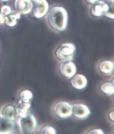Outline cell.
<instances>
[{
    "label": "cell",
    "mask_w": 114,
    "mask_h": 134,
    "mask_svg": "<svg viewBox=\"0 0 114 134\" xmlns=\"http://www.w3.org/2000/svg\"><path fill=\"white\" fill-rule=\"evenodd\" d=\"M15 120H8L0 116V133H10L16 130Z\"/></svg>",
    "instance_id": "10"
},
{
    "label": "cell",
    "mask_w": 114,
    "mask_h": 134,
    "mask_svg": "<svg viewBox=\"0 0 114 134\" xmlns=\"http://www.w3.org/2000/svg\"><path fill=\"white\" fill-rule=\"evenodd\" d=\"M104 16H106L107 17L109 18V19H111L112 20H113L114 19V16H113V11H112L111 12L109 11H109L105 13V14L104 15Z\"/></svg>",
    "instance_id": "21"
},
{
    "label": "cell",
    "mask_w": 114,
    "mask_h": 134,
    "mask_svg": "<svg viewBox=\"0 0 114 134\" xmlns=\"http://www.w3.org/2000/svg\"><path fill=\"white\" fill-rule=\"evenodd\" d=\"M59 71L64 77L71 79L76 73V67L71 61L62 62L60 65Z\"/></svg>",
    "instance_id": "7"
},
{
    "label": "cell",
    "mask_w": 114,
    "mask_h": 134,
    "mask_svg": "<svg viewBox=\"0 0 114 134\" xmlns=\"http://www.w3.org/2000/svg\"><path fill=\"white\" fill-rule=\"evenodd\" d=\"M98 69L101 74L105 75H110L113 72V63L109 60L102 61L99 64Z\"/></svg>",
    "instance_id": "15"
},
{
    "label": "cell",
    "mask_w": 114,
    "mask_h": 134,
    "mask_svg": "<svg viewBox=\"0 0 114 134\" xmlns=\"http://www.w3.org/2000/svg\"><path fill=\"white\" fill-rule=\"evenodd\" d=\"M12 9L11 8V7L8 6L7 5H5L1 7V12L2 13V15L5 17L6 16H7V15L9 14L11 12H12Z\"/></svg>",
    "instance_id": "19"
},
{
    "label": "cell",
    "mask_w": 114,
    "mask_h": 134,
    "mask_svg": "<svg viewBox=\"0 0 114 134\" xmlns=\"http://www.w3.org/2000/svg\"><path fill=\"white\" fill-rule=\"evenodd\" d=\"M40 133H50V134H55L57 133V131L54 128L49 125L43 126L40 131Z\"/></svg>",
    "instance_id": "18"
},
{
    "label": "cell",
    "mask_w": 114,
    "mask_h": 134,
    "mask_svg": "<svg viewBox=\"0 0 114 134\" xmlns=\"http://www.w3.org/2000/svg\"><path fill=\"white\" fill-rule=\"evenodd\" d=\"M33 99V94L31 91L28 90H24L20 93V101L26 102V103H31Z\"/></svg>",
    "instance_id": "17"
},
{
    "label": "cell",
    "mask_w": 114,
    "mask_h": 134,
    "mask_svg": "<svg viewBox=\"0 0 114 134\" xmlns=\"http://www.w3.org/2000/svg\"><path fill=\"white\" fill-rule=\"evenodd\" d=\"M76 53V47L72 43L61 44L56 51L55 55L61 62L72 61Z\"/></svg>",
    "instance_id": "2"
},
{
    "label": "cell",
    "mask_w": 114,
    "mask_h": 134,
    "mask_svg": "<svg viewBox=\"0 0 114 134\" xmlns=\"http://www.w3.org/2000/svg\"><path fill=\"white\" fill-rule=\"evenodd\" d=\"M47 19L51 27L58 32H62L66 29L68 16L66 10L62 7H52L48 13Z\"/></svg>",
    "instance_id": "1"
},
{
    "label": "cell",
    "mask_w": 114,
    "mask_h": 134,
    "mask_svg": "<svg viewBox=\"0 0 114 134\" xmlns=\"http://www.w3.org/2000/svg\"><path fill=\"white\" fill-rule=\"evenodd\" d=\"M71 110V116L77 120H85L88 118L91 114V111L89 107L81 103L72 104Z\"/></svg>",
    "instance_id": "5"
},
{
    "label": "cell",
    "mask_w": 114,
    "mask_h": 134,
    "mask_svg": "<svg viewBox=\"0 0 114 134\" xmlns=\"http://www.w3.org/2000/svg\"><path fill=\"white\" fill-rule=\"evenodd\" d=\"M71 86L78 90L84 89L87 85V80L84 75L75 74L71 78Z\"/></svg>",
    "instance_id": "11"
},
{
    "label": "cell",
    "mask_w": 114,
    "mask_h": 134,
    "mask_svg": "<svg viewBox=\"0 0 114 134\" xmlns=\"http://www.w3.org/2000/svg\"><path fill=\"white\" fill-rule=\"evenodd\" d=\"M17 116L20 118H24L30 114L31 108V103H26L19 101V102L15 107Z\"/></svg>",
    "instance_id": "12"
},
{
    "label": "cell",
    "mask_w": 114,
    "mask_h": 134,
    "mask_svg": "<svg viewBox=\"0 0 114 134\" xmlns=\"http://www.w3.org/2000/svg\"><path fill=\"white\" fill-rule=\"evenodd\" d=\"M109 118H110V119L113 122V111H112L109 114Z\"/></svg>",
    "instance_id": "24"
},
{
    "label": "cell",
    "mask_w": 114,
    "mask_h": 134,
    "mask_svg": "<svg viewBox=\"0 0 114 134\" xmlns=\"http://www.w3.org/2000/svg\"><path fill=\"white\" fill-rule=\"evenodd\" d=\"M21 19V14L17 11H12V12L4 17L5 24L10 27H13L16 26Z\"/></svg>",
    "instance_id": "14"
},
{
    "label": "cell",
    "mask_w": 114,
    "mask_h": 134,
    "mask_svg": "<svg viewBox=\"0 0 114 134\" xmlns=\"http://www.w3.org/2000/svg\"><path fill=\"white\" fill-rule=\"evenodd\" d=\"M1 116L8 120H15L17 116L15 107L11 104L5 105L1 111Z\"/></svg>",
    "instance_id": "13"
},
{
    "label": "cell",
    "mask_w": 114,
    "mask_h": 134,
    "mask_svg": "<svg viewBox=\"0 0 114 134\" xmlns=\"http://www.w3.org/2000/svg\"><path fill=\"white\" fill-rule=\"evenodd\" d=\"M109 6L102 1H98L95 3L92 4L90 8L91 15L95 17H100L106 13L109 10Z\"/></svg>",
    "instance_id": "9"
},
{
    "label": "cell",
    "mask_w": 114,
    "mask_h": 134,
    "mask_svg": "<svg viewBox=\"0 0 114 134\" xmlns=\"http://www.w3.org/2000/svg\"><path fill=\"white\" fill-rule=\"evenodd\" d=\"M20 126L21 132L23 133H31L36 130L37 126V122L36 118L30 114L27 116L20 118Z\"/></svg>",
    "instance_id": "3"
},
{
    "label": "cell",
    "mask_w": 114,
    "mask_h": 134,
    "mask_svg": "<svg viewBox=\"0 0 114 134\" xmlns=\"http://www.w3.org/2000/svg\"><path fill=\"white\" fill-rule=\"evenodd\" d=\"M33 15L38 19H42L49 11V6L46 0H32Z\"/></svg>",
    "instance_id": "6"
},
{
    "label": "cell",
    "mask_w": 114,
    "mask_h": 134,
    "mask_svg": "<svg viewBox=\"0 0 114 134\" xmlns=\"http://www.w3.org/2000/svg\"><path fill=\"white\" fill-rule=\"evenodd\" d=\"M87 133H101L103 134L104 132L101 130V129H93V130H91L89 131Z\"/></svg>",
    "instance_id": "20"
},
{
    "label": "cell",
    "mask_w": 114,
    "mask_h": 134,
    "mask_svg": "<svg viewBox=\"0 0 114 134\" xmlns=\"http://www.w3.org/2000/svg\"><path fill=\"white\" fill-rule=\"evenodd\" d=\"M10 0H0V1L1 2H8Z\"/></svg>",
    "instance_id": "26"
},
{
    "label": "cell",
    "mask_w": 114,
    "mask_h": 134,
    "mask_svg": "<svg viewBox=\"0 0 114 134\" xmlns=\"http://www.w3.org/2000/svg\"><path fill=\"white\" fill-rule=\"evenodd\" d=\"M5 24V19H4V16L2 15V13L0 12V26H2Z\"/></svg>",
    "instance_id": "22"
},
{
    "label": "cell",
    "mask_w": 114,
    "mask_h": 134,
    "mask_svg": "<svg viewBox=\"0 0 114 134\" xmlns=\"http://www.w3.org/2000/svg\"><path fill=\"white\" fill-rule=\"evenodd\" d=\"M98 1L99 0H86V1L90 4H93Z\"/></svg>",
    "instance_id": "23"
},
{
    "label": "cell",
    "mask_w": 114,
    "mask_h": 134,
    "mask_svg": "<svg viewBox=\"0 0 114 134\" xmlns=\"http://www.w3.org/2000/svg\"><path fill=\"white\" fill-rule=\"evenodd\" d=\"M100 90L104 95L112 96L114 93V87L113 82H106L102 83L100 87Z\"/></svg>",
    "instance_id": "16"
},
{
    "label": "cell",
    "mask_w": 114,
    "mask_h": 134,
    "mask_svg": "<svg viewBox=\"0 0 114 134\" xmlns=\"http://www.w3.org/2000/svg\"><path fill=\"white\" fill-rule=\"evenodd\" d=\"M106 1L110 4H113V2H114V0H106Z\"/></svg>",
    "instance_id": "25"
},
{
    "label": "cell",
    "mask_w": 114,
    "mask_h": 134,
    "mask_svg": "<svg viewBox=\"0 0 114 134\" xmlns=\"http://www.w3.org/2000/svg\"><path fill=\"white\" fill-rule=\"evenodd\" d=\"M53 111L57 117L60 119H67L71 116V105L65 101L57 102L53 108Z\"/></svg>",
    "instance_id": "4"
},
{
    "label": "cell",
    "mask_w": 114,
    "mask_h": 134,
    "mask_svg": "<svg viewBox=\"0 0 114 134\" xmlns=\"http://www.w3.org/2000/svg\"><path fill=\"white\" fill-rule=\"evenodd\" d=\"M14 7L16 11L21 15H27L32 10V0H15Z\"/></svg>",
    "instance_id": "8"
}]
</instances>
